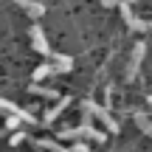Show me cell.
Masks as SVG:
<instances>
[{
    "label": "cell",
    "instance_id": "9",
    "mask_svg": "<svg viewBox=\"0 0 152 152\" xmlns=\"http://www.w3.org/2000/svg\"><path fill=\"white\" fill-rule=\"evenodd\" d=\"M79 132H82V141H90V138H93V141H104V138H107L102 130H93L90 124H82V127H79Z\"/></svg>",
    "mask_w": 152,
    "mask_h": 152
},
{
    "label": "cell",
    "instance_id": "4",
    "mask_svg": "<svg viewBox=\"0 0 152 152\" xmlns=\"http://www.w3.org/2000/svg\"><path fill=\"white\" fill-rule=\"evenodd\" d=\"M0 110H6L9 115H20V118L26 121V124H34V121H37V118H34L31 113H28V110L17 107V104H14V102H9V99H0Z\"/></svg>",
    "mask_w": 152,
    "mask_h": 152
},
{
    "label": "cell",
    "instance_id": "14",
    "mask_svg": "<svg viewBox=\"0 0 152 152\" xmlns=\"http://www.w3.org/2000/svg\"><path fill=\"white\" fill-rule=\"evenodd\" d=\"M20 124H23V118H20V115H9V118H6V130H17Z\"/></svg>",
    "mask_w": 152,
    "mask_h": 152
},
{
    "label": "cell",
    "instance_id": "17",
    "mask_svg": "<svg viewBox=\"0 0 152 152\" xmlns=\"http://www.w3.org/2000/svg\"><path fill=\"white\" fill-rule=\"evenodd\" d=\"M6 132H9V130H6V127H3V130H0V138H3V135H6Z\"/></svg>",
    "mask_w": 152,
    "mask_h": 152
},
{
    "label": "cell",
    "instance_id": "15",
    "mask_svg": "<svg viewBox=\"0 0 152 152\" xmlns=\"http://www.w3.org/2000/svg\"><path fill=\"white\" fill-rule=\"evenodd\" d=\"M71 152H90V147H87L85 141H76L73 147H71Z\"/></svg>",
    "mask_w": 152,
    "mask_h": 152
},
{
    "label": "cell",
    "instance_id": "8",
    "mask_svg": "<svg viewBox=\"0 0 152 152\" xmlns=\"http://www.w3.org/2000/svg\"><path fill=\"white\" fill-rule=\"evenodd\" d=\"M51 56H54V68H56V73H71L73 71V59H71V56H65V54H51Z\"/></svg>",
    "mask_w": 152,
    "mask_h": 152
},
{
    "label": "cell",
    "instance_id": "12",
    "mask_svg": "<svg viewBox=\"0 0 152 152\" xmlns=\"http://www.w3.org/2000/svg\"><path fill=\"white\" fill-rule=\"evenodd\" d=\"M135 124L141 127V130L147 132V135H152V118H149L147 113H135Z\"/></svg>",
    "mask_w": 152,
    "mask_h": 152
},
{
    "label": "cell",
    "instance_id": "7",
    "mask_svg": "<svg viewBox=\"0 0 152 152\" xmlns=\"http://www.w3.org/2000/svg\"><path fill=\"white\" fill-rule=\"evenodd\" d=\"M144 54H147V45H144V42H138V45H135V51H132V65H130V71H127V76H130V79L135 76V71H138V68H141Z\"/></svg>",
    "mask_w": 152,
    "mask_h": 152
},
{
    "label": "cell",
    "instance_id": "16",
    "mask_svg": "<svg viewBox=\"0 0 152 152\" xmlns=\"http://www.w3.org/2000/svg\"><path fill=\"white\" fill-rule=\"evenodd\" d=\"M102 3H104V6L110 9V6H121V0H102Z\"/></svg>",
    "mask_w": 152,
    "mask_h": 152
},
{
    "label": "cell",
    "instance_id": "13",
    "mask_svg": "<svg viewBox=\"0 0 152 152\" xmlns=\"http://www.w3.org/2000/svg\"><path fill=\"white\" fill-rule=\"evenodd\" d=\"M26 138H28V132H26V130H17V132H14V135H11V138H9V144H11V147H20V144H23V141H26Z\"/></svg>",
    "mask_w": 152,
    "mask_h": 152
},
{
    "label": "cell",
    "instance_id": "2",
    "mask_svg": "<svg viewBox=\"0 0 152 152\" xmlns=\"http://www.w3.org/2000/svg\"><path fill=\"white\" fill-rule=\"evenodd\" d=\"M31 45H34V51H37V54H42V56H51L54 54V51H51V45H48V39H45V31L39 26H31Z\"/></svg>",
    "mask_w": 152,
    "mask_h": 152
},
{
    "label": "cell",
    "instance_id": "5",
    "mask_svg": "<svg viewBox=\"0 0 152 152\" xmlns=\"http://www.w3.org/2000/svg\"><path fill=\"white\" fill-rule=\"evenodd\" d=\"M65 107H71V96H62L59 102H56L54 107H51L48 113H45V118H42V121H45V127H48V124H54V121L59 118V113H62V110H65Z\"/></svg>",
    "mask_w": 152,
    "mask_h": 152
},
{
    "label": "cell",
    "instance_id": "18",
    "mask_svg": "<svg viewBox=\"0 0 152 152\" xmlns=\"http://www.w3.org/2000/svg\"><path fill=\"white\" fill-rule=\"evenodd\" d=\"M124 3H130V6H132V3H138V0H124Z\"/></svg>",
    "mask_w": 152,
    "mask_h": 152
},
{
    "label": "cell",
    "instance_id": "6",
    "mask_svg": "<svg viewBox=\"0 0 152 152\" xmlns=\"http://www.w3.org/2000/svg\"><path fill=\"white\" fill-rule=\"evenodd\" d=\"M14 3L23 6L31 17H42V14H45V3H39V0H14Z\"/></svg>",
    "mask_w": 152,
    "mask_h": 152
},
{
    "label": "cell",
    "instance_id": "1",
    "mask_svg": "<svg viewBox=\"0 0 152 152\" xmlns=\"http://www.w3.org/2000/svg\"><path fill=\"white\" fill-rule=\"evenodd\" d=\"M82 107H85V113H93V115H96V118L102 121V124L107 127L110 132H118V121L110 115V110H107V107H99L96 102H82Z\"/></svg>",
    "mask_w": 152,
    "mask_h": 152
},
{
    "label": "cell",
    "instance_id": "20",
    "mask_svg": "<svg viewBox=\"0 0 152 152\" xmlns=\"http://www.w3.org/2000/svg\"><path fill=\"white\" fill-rule=\"evenodd\" d=\"M149 28H152V23H149Z\"/></svg>",
    "mask_w": 152,
    "mask_h": 152
},
{
    "label": "cell",
    "instance_id": "19",
    "mask_svg": "<svg viewBox=\"0 0 152 152\" xmlns=\"http://www.w3.org/2000/svg\"><path fill=\"white\" fill-rule=\"evenodd\" d=\"M147 102H149V107H152V96H147Z\"/></svg>",
    "mask_w": 152,
    "mask_h": 152
},
{
    "label": "cell",
    "instance_id": "11",
    "mask_svg": "<svg viewBox=\"0 0 152 152\" xmlns=\"http://www.w3.org/2000/svg\"><path fill=\"white\" fill-rule=\"evenodd\" d=\"M56 73V68H54V62H45V65H39L37 71H34V82H42L45 76H54Z\"/></svg>",
    "mask_w": 152,
    "mask_h": 152
},
{
    "label": "cell",
    "instance_id": "3",
    "mask_svg": "<svg viewBox=\"0 0 152 152\" xmlns=\"http://www.w3.org/2000/svg\"><path fill=\"white\" fill-rule=\"evenodd\" d=\"M121 17H124V23H127V26H130V28H135V31H147V28H149V23L138 20V17L132 14L130 3H124V0H121Z\"/></svg>",
    "mask_w": 152,
    "mask_h": 152
},
{
    "label": "cell",
    "instance_id": "10",
    "mask_svg": "<svg viewBox=\"0 0 152 152\" xmlns=\"http://www.w3.org/2000/svg\"><path fill=\"white\" fill-rule=\"evenodd\" d=\"M28 90L31 93H37V96H45V99H54V102H59V93L54 90V87H42V85H28Z\"/></svg>",
    "mask_w": 152,
    "mask_h": 152
}]
</instances>
